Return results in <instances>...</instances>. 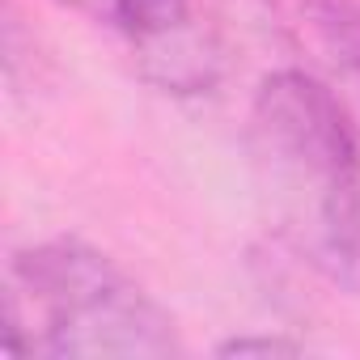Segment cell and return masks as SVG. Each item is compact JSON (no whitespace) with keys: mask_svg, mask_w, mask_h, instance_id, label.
I'll return each instance as SVG.
<instances>
[{"mask_svg":"<svg viewBox=\"0 0 360 360\" xmlns=\"http://www.w3.org/2000/svg\"><path fill=\"white\" fill-rule=\"evenodd\" d=\"M18 297L30 301V352L60 360L178 356L174 318L106 255L85 242H47L18 255Z\"/></svg>","mask_w":360,"mask_h":360,"instance_id":"cell-2","label":"cell"},{"mask_svg":"<svg viewBox=\"0 0 360 360\" xmlns=\"http://www.w3.org/2000/svg\"><path fill=\"white\" fill-rule=\"evenodd\" d=\"M309 13L335 60H343L360 77V9H352L347 0H309Z\"/></svg>","mask_w":360,"mask_h":360,"instance_id":"cell-4","label":"cell"},{"mask_svg":"<svg viewBox=\"0 0 360 360\" xmlns=\"http://www.w3.org/2000/svg\"><path fill=\"white\" fill-rule=\"evenodd\" d=\"M250 161L276 233L360 292V148L335 94L305 72H271L250 110Z\"/></svg>","mask_w":360,"mask_h":360,"instance_id":"cell-1","label":"cell"},{"mask_svg":"<svg viewBox=\"0 0 360 360\" xmlns=\"http://www.w3.org/2000/svg\"><path fill=\"white\" fill-rule=\"evenodd\" d=\"M110 18L115 26H123L144 72L157 85L174 94H200L212 85L217 47L187 0H115Z\"/></svg>","mask_w":360,"mask_h":360,"instance_id":"cell-3","label":"cell"},{"mask_svg":"<svg viewBox=\"0 0 360 360\" xmlns=\"http://www.w3.org/2000/svg\"><path fill=\"white\" fill-rule=\"evenodd\" d=\"M250 352H259V356H292L301 347L284 343V339H229V343H221V356H250Z\"/></svg>","mask_w":360,"mask_h":360,"instance_id":"cell-5","label":"cell"}]
</instances>
